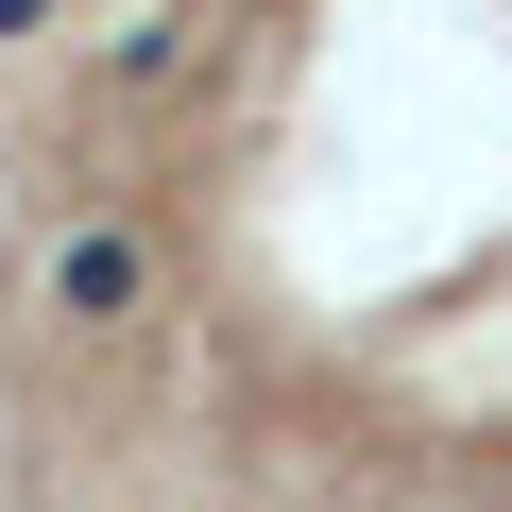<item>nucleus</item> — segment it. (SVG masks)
I'll list each match as a JSON object with an SVG mask.
<instances>
[{
    "label": "nucleus",
    "mask_w": 512,
    "mask_h": 512,
    "mask_svg": "<svg viewBox=\"0 0 512 512\" xmlns=\"http://www.w3.org/2000/svg\"><path fill=\"white\" fill-rule=\"evenodd\" d=\"M18 410L86 512H512V0H154L35 171Z\"/></svg>",
    "instance_id": "f257e3e1"
}]
</instances>
